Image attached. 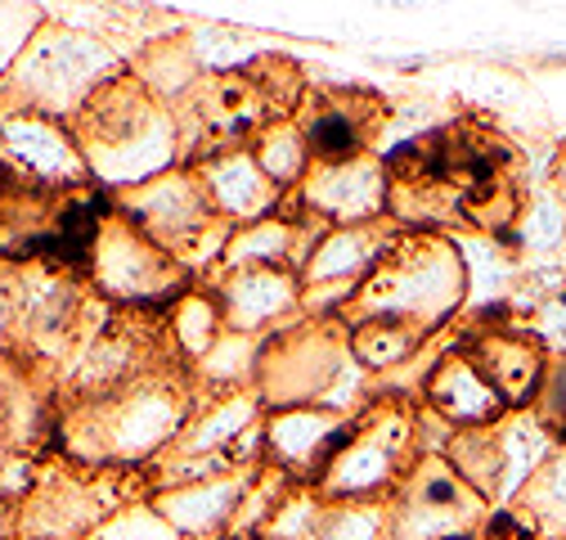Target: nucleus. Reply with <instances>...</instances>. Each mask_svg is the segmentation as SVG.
<instances>
[{"label":"nucleus","instance_id":"obj_1","mask_svg":"<svg viewBox=\"0 0 566 540\" xmlns=\"http://www.w3.org/2000/svg\"><path fill=\"white\" fill-rule=\"evenodd\" d=\"M468 356L481 365V374L490 378V387L500 392V401L509 405H531L539 396L544 370H548V352L535 343V333H481L468 343Z\"/></svg>","mask_w":566,"mask_h":540},{"label":"nucleus","instance_id":"obj_2","mask_svg":"<svg viewBox=\"0 0 566 540\" xmlns=\"http://www.w3.org/2000/svg\"><path fill=\"white\" fill-rule=\"evenodd\" d=\"M432 405L450 419L459 424L463 433L468 428H490V424H500L509 415V405L500 401V392L490 387V378L481 374V365L468 356V347L450 352L437 374H432Z\"/></svg>","mask_w":566,"mask_h":540},{"label":"nucleus","instance_id":"obj_3","mask_svg":"<svg viewBox=\"0 0 566 540\" xmlns=\"http://www.w3.org/2000/svg\"><path fill=\"white\" fill-rule=\"evenodd\" d=\"M517 522L535 536L566 540V446L553 450V459L531 478V487L517 496Z\"/></svg>","mask_w":566,"mask_h":540},{"label":"nucleus","instance_id":"obj_4","mask_svg":"<svg viewBox=\"0 0 566 540\" xmlns=\"http://www.w3.org/2000/svg\"><path fill=\"white\" fill-rule=\"evenodd\" d=\"M413 347H418V324L400 315H369V324L356 329V356L374 370L405 361Z\"/></svg>","mask_w":566,"mask_h":540},{"label":"nucleus","instance_id":"obj_6","mask_svg":"<svg viewBox=\"0 0 566 540\" xmlns=\"http://www.w3.org/2000/svg\"><path fill=\"white\" fill-rule=\"evenodd\" d=\"M531 415L553 433L557 446H566V356L548 361L544 383H539V396L531 401Z\"/></svg>","mask_w":566,"mask_h":540},{"label":"nucleus","instance_id":"obj_5","mask_svg":"<svg viewBox=\"0 0 566 540\" xmlns=\"http://www.w3.org/2000/svg\"><path fill=\"white\" fill-rule=\"evenodd\" d=\"M306 149L315 154V158H324V163H346L350 154L360 149V122L350 117L346 108H324V113H315L311 117V126H306Z\"/></svg>","mask_w":566,"mask_h":540},{"label":"nucleus","instance_id":"obj_7","mask_svg":"<svg viewBox=\"0 0 566 540\" xmlns=\"http://www.w3.org/2000/svg\"><path fill=\"white\" fill-rule=\"evenodd\" d=\"M535 343L548 352V361L566 356V298L539 307V315H535Z\"/></svg>","mask_w":566,"mask_h":540},{"label":"nucleus","instance_id":"obj_8","mask_svg":"<svg viewBox=\"0 0 566 540\" xmlns=\"http://www.w3.org/2000/svg\"><path fill=\"white\" fill-rule=\"evenodd\" d=\"M557 194H562V208H566V167H562V185H557Z\"/></svg>","mask_w":566,"mask_h":540}]
</instances>
